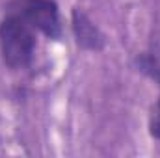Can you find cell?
Returning a JSON list of instances; mask_svg holds the SVG:
<instances>
[{
	"instance_id": "obj_3",
	"label": "cell",
	"mask_w": 160,
	"mask_h": 158,
	"mask_svg": "<svg viewBox=\"0 0 160 158\" xmlns=\"http://www.w3.org/2000/svg\"><path fill=\"white\" fill-rule=\"evenodd\" d=\"M73 32L77 43L86 50H101L104 47V36L82 9L73 11Z\"/></svg>"
},
{
	"instance_id": "obj_2",
	"label": "cell",
	"mask_w": 160,
	"mask_h": 158,
	"mask_svg": "<svg viewBox=\"0 0 160 158\" xmlns=\"http://www.w3.org/2000/svg\"><path fill=\"white\" fill-rule=\"evenodd\" d=\"M21 17L50 39H60L62 22L60 11L54 0H24L21 6Z\"/></svg>"
},
{
	"instance_id": "obj_4",
	"label": "cell",
	"mask_w": 160,
	"mask_h": 158,
	"mask_svg": "<svg viewBox=\"0 0 160 158\" xmlns=\"http://www.w3.org/2000/svg\"><path fill=\"white\" fill-rule=\"evenodd\" d=\"M138 67H140L142 73H145L147 77L155 78L160 84V50L142 54L138 58Z\"/></svg>"
},
{
	"instance_id": "obj_5",
	"label": "cell",
	"mask_w": 160,
	"mask_h": 158,
	"mask_svg": "<svg viewBox=\"0 0 160 158\" xmlns=\"http://www.w3.org/2000/svg\"><path fill=\"white\" fill-rule=\"evenodd\" d=\"M149 128H151V136L157 138V140H160V99H158V102H157L155 112H153V117H151V125H149Z\"/></svg>"
},
{
	"instance_id": "obj_1",
	"label": "cell",
	"mask_w": 160,
	"mask_h": 158,
	"mask_svg": "<svg viewBox=\"0 0 160 158\" xmlns=\"http://www.w3.org/2000/svg\"><path fill=\"white\" fill-rule=\"evenodd\" d=\"M34 28L21 15H9L0 22V54L9 69L28 67L34 58Z\"/></svg>"
}]
</instances>
